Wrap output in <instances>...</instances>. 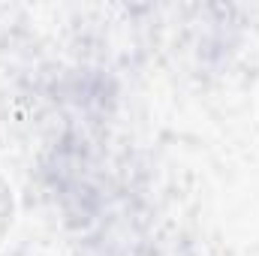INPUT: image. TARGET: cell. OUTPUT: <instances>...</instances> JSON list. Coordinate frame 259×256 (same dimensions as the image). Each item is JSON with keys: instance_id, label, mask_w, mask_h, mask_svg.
Listing matches in <instances>:
<instances>
[{"instance_id": "cell-1", "label": "cell", "mask_w": 259, "mask_h": 256, "mask_svg": "<svg viewBox=\"0 0 259 256\" xmlns=\"http://www.w3.org/2000/svg\"><path fill=\"white\" fill-rule=\"evenodd\" d=\"M12 220H15V196H12L9 181L0 175V244L6 241V235L12 229Z\"/></svg>"}]
</instances>
